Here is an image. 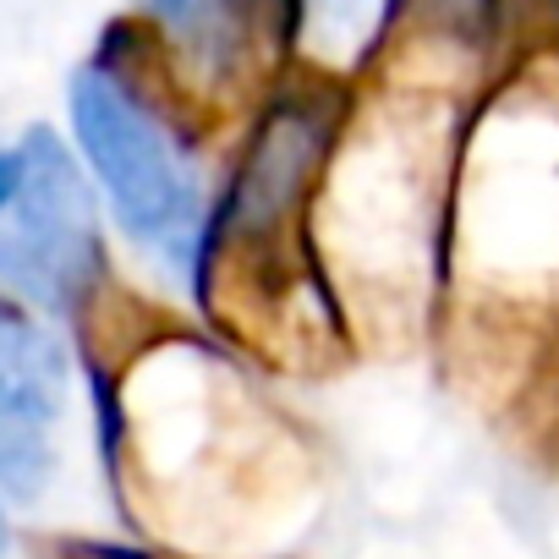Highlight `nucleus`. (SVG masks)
<instances>
[{"label": "nucleus", "mask_w": 559, "mask_h": 559, "mask_svg": "<svg viewBox=\"0 0 559 559\" xmlns=\"http://www.w3.org/2000/svg\"><path fill=\"white\" fill-rule=\"evenodd\" d=\"M72 138L116 225L138 247H154L159 258L198 269L209 214H203V187L187 159V143L105 61L72 78Z\"/></svg>", "instance_id": "f257e3e1"}, {"label": "nucleus", "mask_w": 559, "mask_h": 559, "mask_svg": "<svg viewBox=\"0 0 559 559\" xmlns=\"http://www.w3.org/2000/svg\"><path fill=\"white\" fill-rule=\"evenodd\" d=\"M99 214L78 159L50 127L23 138V192L0 225V286L12 297L72 313L99 280Z\"/></svg>", "instance_id": "f03ea898"}, {"label": "nucleus", "mask_w": 559, "mask_h": 559, "mask_svg": "<svg viewBox=\"0 0 559 559\" xmlns=\"http://www.w3.org/2000/svg\"><path fill=\"white\" fill-rule=\"evenodd\" d=\"M61 412V352L0 302V488L34 499L50 483V423Z\"/></svg>", "instance_id": "7ed1b4c3"}, {"label": "nucleus", "mask_w": 559, "mask_h": 559, "mask_svg": "<svg viewBox=\"0 0 559 559\" xmlns=\"http://www.w3.org/2000/svg\"><path fill=\"white\" fill-rule=\"evenodd\" d=\"M401 12H406V0H308L302 39L324 61L357 67V61H368L390 39V28H395Z\"/></svg>", "instance_id": "20e7f679"}, {"label": "nucleus", "mask_w": 559, "mask_h": 559, "mask_svg": "<svg viewBox=\"0 0 559 559\" xmlns=\"http://www.w3.org/2000/svg\"><path fill=\"white\" fill-rule=\"evenodd\" d=\"M406 7H428L433 23L450 28V34H483L499 0H406Z\"/></svg>", "instance_id": "39448f33"}, {"label": "nucleus", "mask_w": 559, "mask_h": 559, "mask_svg": "<svg viewBox=\"0 0 559 559\" xmlns=\"http://www.w3.org/2000/svg\"><path fill=\"white\" fill-rule=\"evenodd\" d=\"M23 192V148H0V219Z\"/></svg>", "instance_id": "423d86ee"}, {"label": "nucleus", "mask_w": 559, "mask_h": 559, "mask_svg": "<svg viewBox=\"0 0 559 559\" xmlns=\"http://www.w3.org/2000/svg\"><path fill=\"white\" fill-rule=\"evenodd\" d=\"M7 548H12V526H7V510H0V559H7Z\"/></svg>", "instance_id": "0eeeda50"}]
</instances>
